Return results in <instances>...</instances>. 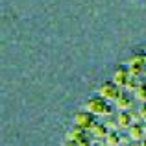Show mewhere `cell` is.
<instances>
[{"label":"cell","instance_id":"cell-1","mask_svg":"<svg viewBox=\"0 0 146 146\" xmlns=\"http://www.w3.org/2000/svg\"><path fill=\"white\" fill-rule=\"evenodd\" d=\"M83 109H87L89 113H93L94 117H109L113 115V109L115 106H111V102L104 100L102 96H94V98H89L83 106Z\"/></svg>","mask_w":146,"mask_h":146},{"label":"cell","instance_id":"cell-2","mask_svg":"<svg viewBox=\"0 0 146 146\" xmlns=\"http://www.w3.org/2000/svg\"><path fill=\"white\" fill-rule=\"evenodd\" d=\"M122 91L124 89H120V87L111 80V82H104L102 85L98 87V96H102L104 100H107V102H115V100L120 96Z\"/></svg>","mask_w":146,"mask_h":146},{"label":"cell","instance_id":"cell-3","mask_svg":"<svg viewBox=\"0 0 146 146\" xmlns=\"http://www.w3.org/2000/svg\"><path fill=\"white\" fill-rule=\"evenodd\" d=\"M126 67L129 68V74H131V76L141 78V74H143L144 68H146V56H143V54H135V56L128 57Z\"/></svg>","mask_w":146,"mask_h":146},{"label":"cell","instance_id":"cell-4","mask_svg":"<svg viewBox=\"0 0 146 146\" xmlns=\"http://www.w3.org/2000/svg\"><path fill=\"white\" fill-rule=\"evenodd\" d=\"M113 106H115V111H133L137 107V102H135V98H133V94L122 91L120 96L113 102Z\"/></svg>","mask_w":146,"mask_h":146},{"label":"cell","instance_id":"cell-5","mask_svg":"<svg viewBox=\"0 0 146 146\" xmlns=\"http://www.w3.org/2000/svg\"><path fill=\"white\" fill-rule=\"evenodd\" d=\"M96 122V117H94L93 113H89L87 109H82L78 111V113L74 115V126H78V128L85 129V131H89V128Z\"/></svg>","mask_w":146,"mask_h":146},{"label":"cell","instance_id":"cell-6","mask_svg":"<svg viewBox=\"0 0 146 146\" xmlns=\"http://www.w3.org/2000/svg\"><path fill=\"white\" fill-rule=\"evenodd\" d=\"M107 133H109V129L106 128V124H104V122H98V120H96V122H94V124L89 128L87 135H89L93 141H104V139L107 137Z\"/></svg>","mask_w":146,"mask_h":146},{"label":"cell","instance_id":"cell-7","mask_svg":"<svg viewBox=\"0 0 146 146\" xmlns=\"http://www.w3.org/2000/svg\"><path fill=\"white\" fill-rule=\"evenodd\" d=\"M126 133L129 135L131 143H139V141H143L144 137H146V131H144V122H133V124L129 126L128 129H126Z\"/></svg>","mask_w":146,"mask_h":146},{"label":"cell","instance_id":"cell-8","mask_svg":"<svg viewBox=\"0 0 146 146\" xmlns=\"http://www.w3.org/2000/svg\"><path fill=\"white\" fill-rule=\"evenodd\" d=\"M128 80H129V68L128 67H117V68H115V72H113V82L117 83L120 89H124V87H126Z\"/></svg>","mask_w":146,"mask_h":146},{"label":"cell","instance_id":"cell-9","mask_svg":"<svg viewBox=\"0 0 146 146\" xmlns=\"http://www.w3.org/2000/svg\"><path fill=\"white\" fill-rule=\"evenodd\" d=\"M115 118H117V122H118L120 131H126V129L133 124V118H131V113H129V111H117Z\"/></svg>","mask_w":146,"mask_h":146},{"label":"cell","instance_id":"cell-10","mask_svg":"<svg viewBox=\"0 0 146 146\" xmlns=\"http://www.w3.org/2000/svg\"><path fill=\"white\" fill-rule=\"evenodd\" d=\"M67 141H70V143H80V141H83V139H87V131L85 129H82V128H78V126H74L72 129H68L67 131Z\"/></svg>","mask_w":146,"mask_h":146},{"label":"cell","instance_id":"cell-11","mask_svg":"<svg viewBox=\"0 0 146 146\" xmlns=\"http://www.w3.org/2000/svg\"><path fill=\"white\" fill-rule=\"evenodd\" d=\"M104 143L106 146H122V131H109Z\"/></svg>","mask_w":146,"mask_h":146},{"label":"cell","instance_id":"cell-12","mask_svg":"<svg viewBox=\"0 0 146 146\" xmlns=\"http://www.w3.org/2000/svg\"><path fill=\"white\" fill-rule=\"evenodd\" d=\"M133 98H135L137 104H144L146 102V83L141 82L139 87L135 89V93H133Z\"/></svg>","mask_w":146,"mask_h":146},{"label":"cell","instance_id":"cell-13","mask_svg":"<svg viewBox=\"0 0 146 146\" xmlns=\"http://www.w3.org/2000/svg\"><path fill=\"white\" fill-rule=\"evenodd\" d=\"M139 83H141V78L129 74V80H128V83H126L124 91H126V93H129V94H133V93H135V89L139 87Z\"/></svg>","mask_w":146,"mask_h":146},{"label":"cell","instance_id":"cell-14","mask_svg":"<svg viewBox=\"0 0 146 146\" xmlns=\"http://www.w3.org/2000/svg\"><path fill=\"white\" fill-rule=\"evenodd\" d=\"M102 122L106 124V128L109 129V131H120V128H118V122H117V118H115V115L106 117V120H102Z\"/></svg>","mask_w":146,"mask_h":146},{"label":"cell","instance_id":"cell-15","mask_svg":"<svg viewBox=\"0 0 146 146\" xmlns=\"http://www.w3.org/2000/svg\"><path fill=\"white\" fill-rule=\"evenodd\" d=\"M137 113H139L141 122H146V102L144 104H137Z\"/></svg>","mask_w":146,"mask_h":146},{"label":"cell","instance_id":"cell-16","mask_svg":"<svg viewBox=\"0 0 146 146\" xmlns=\"http://www.w3.org/2000/svg\"><path fill=\"white\" fill-rule=\"evenodd\" d=\"M78 146H93V141H89V139H83V141H80V143H76Z\"/></svg>","mask_w":146,"mask_h":146},{"label":"cell","instance_id":"cell-17","mask_svg":"<svg viewBox=\"0 0 146 146\" xmlns=\"http://www.w3.org/2000/svg\"><path fill=\"white\" fill-rule=\"evenodd\" d=\"M93 146H106L104 141H93Z\"/></svg>","mask_w":146,"mask_h":146},{"label":"cell","instance_id":"cell-18","mask_svg":"<svg viewBox=\"0 0 146 146\" xmlns=\"http://www.w3.org/2000/svg\"><path fill=\"white\" fill-rule=\"evenodd\" d=\"M135 146H146V137L143 141H139V143H135Z\"/></svg>","mask_w":146,"mask_h":146},{"label":"cell","instance_id":"cell-19","mask_svg":"<svg viewBox=\"0 0 146 146\" xmlns=\"http://www.w3.org/2000/svg\"><path fill=\"white\" fill-rule=\"evenodd\" d=\"M65 146H78L76 143H70V141H67V143H65Z\"/></svg>","mask_w":146,"mask_h":146},{"label":"cell","instance_id":"cell-20","mask_svg":"<svg viewBox=\"0 0 146 146\" xmlns=\"http://www.w3.org/2000/svg\"><path fill=\"white\" fill-rule=\"evenodd\" d=\"M122 146H135V143H129V144H122Z\"/></svg>","mask_w":146,"mask_h":146},{"label":"cell","instance_id":"cell-21","mask_svg":"<svg viewBox=\"0 0 146 146\" xmlns=\"http://www.w3.org/2000/svg\"><path fill=\"white\" fill-rule=\"evenodd\" d=\"M143 76H144V80H146V68H144V72H143Z\"/></svg>","mask_w":146,"mask_h":146},{"label":"cell","instance_id":"cell-22","mask_svg":"<svg viewBox=\"0 0 146 146\" xmlns=\"http://www.w3.org/2000/svg\"><path fill=\"white\" fill-rule=\"evenodd\" d=\"M144 131H146V122H144Z\"/></svg>","mask_w":146,"mask_h":146},{"label":"cell","instance_id":"cell-23","mask_svg":"<svg viewBox=\"0 0 146 146\" xmlns=\"http://www.w3.org/2000/svg\"><path fill=\"white\" fill-rule=\"evenodd\" d=\"M144 56H146V54H144Z\"/></svg>","mask_w":146,"mask_h":146}]
</instances>
